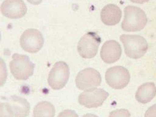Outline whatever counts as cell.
Segmentation results:
<instances>
[{
	"instance_id": "17",
	"label": "cell",
	"mask_w": 156,
	"mask_h": 117,
	"mask_svg": "<svg viewBox=\"0 0 156 117\" xmlns=\"http://www.w3.org/2000/svg\"><path fill=\"white\" fill-rule=\"evenodd\" d=\"M30 3L34 5H38L42 2V0H27Z\"/></svg>"
},
{
	"instance_id": "16",
	"label": "cell",
	"mask_w": 156,
	"mask_h": 117,
	"mask_svg": "<svg viewBox=\"0 0 156 117\" xmlns=\"http://www.w3.org/2000/svg\"><path fill=\"white\" fill-rule=\"evenodd\" d=\"M144 116H156V104L152 105L146 111Z\"/></svg>"
},
{
	"instance_id": "1",
	"label": "cell",
	"mask_w": 156,
	"mask_h": 117,
	"mask_svg": "<svg viewBox=\"0 0 156 117\" xmlns=\"http://www.w3.org/2000/svg\"><path fill=\"white\" fill-rule=\"evenodd\" d=\"M124 17L121 27L124 31L135 32L140 31L146 26L147 19L145 13L140 8L128 5L124 9Z\"/></svg>"
},
{
	"instance_id": "12",
	"label": "cell",
	"mask_w": 156,
	"mask_h": 117,
	"mask_svg": "<svg viewBox=\"0 0 156 117\" xmlns=\"http://www.w3.org/2000/svg\"><path fill=\"white\" fill-rule=\"evenodd\" d=\"M121 54L122 49L119 44L115 40H110L107 41L103 44L100 54L105 62L111 64L118 61Z\"/></svg>"
},
{
	"instance_id": "15",
	"label": "cell",
	"mask_w": 156,
	"mask_h": 117,
	"mask_svg": "<svg viewBox=\"0 0 156 117\" xmlns=\"http://www.w3.org/2000/svg\"><path fill=\"white\" fill-rule=\"evenodd\" d=\"M55 109L53 105L48 101H42L37 104L34 108V117H54Z\"/></svg>"
},
{
	"instance_id": "13",
	"label": "cell",
	"mask_w": 156,
	"mask_h": 117,
	"mask_svg": "<svg viewBox=\"0 0 156 117\" xmlns=\"http://www.w3.org/2000/svg\"><path fill=\"white\" fill-rule=\"evenodd\" d=\"M102 22L108 26H113L119 23L122 16V11L117 5L109 4L105 6L101 12Z\"/></svg>"
},
{
	"instance_id": "14",
	"label": "cell",
	"mask_w": 156,
	"mask_h": 117,
	"mask_svg": "<svg viewBox=\"0 0 156 117\" xmlns=\"http://www.w3.org/2000/svg\"><path fill=\"white\" fill-rule=\"evenodd\" d=\"M156 95V87L153 83H147L141 85L135 95L136 100L143 104L150 101Z\"/></svg>"
},
{
	"instance_id": "11",
	"label": "cell",
	"mask_w": 156,
	"mask_h": 117,
	"mask_svg": "<svg viewBox=\"0 0 156 117\" xmlns=\"http://www.w3.org/2000/svg\"><path fill=\"white\" fill-rule=\"evenodd\" d=\"M2 13L6 17L17 19L23 17L27 8L23 0H5L0 7Z\"/></svg>"
},
{
	"instance_id": "2",
	"label": "cell",
	"mask_w": 156,
	"mask_h": 117,
	"mask_svg": "<svg viewBox=\"0 0 156 117\" xmlns=\"http://www.w3.org/2000/svg\"><path fill=\"white\" fill-rule=\"evenodd\" d=\"M1 116L26 117L29 114L30 106L25 98L14 95L10 97L5 102L1 103Z\"/></svg>"
},
{
	"instance_id": "5",
	"label": "cell",
	"mask_w": 156,
	"mask_h": 117,
	"mask_svg": "<svg viewBox=\"0 0 156 117\" xmlns=\"http://www.w3.org/2000/svg\"><path fill=\"white\" fill-rule=\"evenodd\" d=\"M101 38L94 32H89L80 39L77 47L78 51L83 58H90L96 55Z\"/></svg>"
},
{
	"instance_id": "18",
	"label": "cell",
	"mask_w": 156,
	"mask_h": 117,
	"mask_svg": "<svg viewBox=\"0 0 156 117\" xmlns=\"http://www.w3.org/2000/svg\"><path fill=\"white\" fill-rule=\"evenodd\" d=\"M131 2L134 3L143 4L148 2L149 0H130Z\"/></svg>"
},
{
	"instance_id": "9",
	"label": "cell",
	"mask_w": 156,
	"mask_h": 117,
	"mask_svg": "<svg viewBox=\"0 0 156 117\" xmlns=\"http://www.w3.org/2000/svg\"><path fill=\"white\" fill-rule=\"evenodd\" d=\"M109 95V93L101 88L92 87L86 90L79 96V103L88 108L101 106Z\"/></svg>"
},
{
	"instance_id": "6",
	"label": "cell",
	"mask_w": 156,
	"mask_h": 117,
	"mask_svg": "<svg viewBox=\"0 0 156 117\" xmlns=\"http://www.w3.org/2000/svg\"><path fill=\"white\" fill-rule=\"evenodd\" d=\"M69 76L68 65L63 61L57 62L55 63L49 73L48 84L53 90H60L67 83Z\"/></svg>"
},
{
	"instance_id": "3",
	"label": "cell",
	"mask_w": 156,
	"mask_h": 117,
	"mask_svg": "<svg viewBox=\"0 0 156 117\" xmlns=\"http://www.w3.org/2000/svg\"><path fill=\"white\" fill-rule=\"evenodd\" d=\"M9 64L11 72L17 80H26L34 73L35 64L26 55L13 54Z\"/></svg>"
},
{
	"instance_id": "10",
	"label": "cell",
	"mask_w": 156,
	"mask_h": 117,
	"mask_svg": "<svg viewBox=\"0 0 156 117\" xmlns=\"http://www.w3.org/2000/svg\"><path fill=\"white\" fill-rule=\"evenodd\" d=\"M100 73L96 70L88 68L80 71L75 79L76 87L81 90H85L99 86L101 82Z\"/></svg>"
},
{
	"instance_id": "7",
	"label": "cell",
	"mask_w": 156,
	"mask_h": 117,
	"mask_svg": "<svg viewBox=\"0 0 156 117\" xmlns=\"http://www.w3.org/2000/svg\"><path fill=\"white\" fill-rule=\"evenodd\" d=\"M44 41L41 32L34 28L26 30L22 34L20 40L22 48L25 51L32 53H37L41 49Z\"/></svg>"
},
{
	"instance_id": "8",
	"label": "cell",
	"mask_w": 156,
	"mask_h": 117,
	"mask_svg": "<svg viewBox=\"0 0 156 117\" xmlns=\"http://www.w3.org/2000/svg\"><path fill=\"white\" fill-rule=\"evenodd\" d=\"M105 77L107 83L110 87L115 89H120L128 84L130 75L126 68L117 66L108 69L106 72Z\"/></svg>"
},
{
	"instance_id": "4",
	"label": "cell",
	"mask_w": 156,
	"mask_h": 117,
	"mask_svg": "<svg viewBox=\"0 0 156 117\" xmlns=\"http://www.w3.org/2000/svg\"><path fill=\"white\" fill-rule=\"evenodd\" d=\"M120 40L124 46L125 54L132 58H140L148 48L145 39L140 35L122 34Z\"/></svg>"
}]
</instances>
